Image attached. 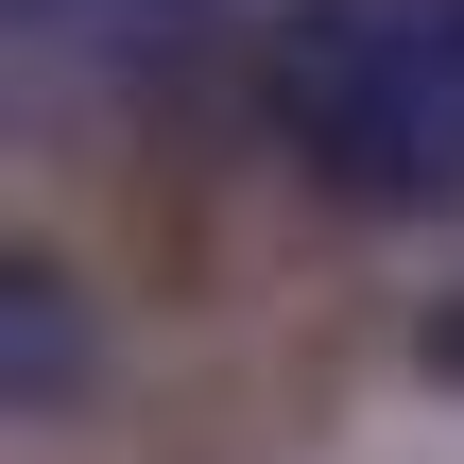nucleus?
<instances>
[{
  "label": "nucleus",
  "instance_id": "7ed1b4c3",
  "mask_svg": "<svg viewBox=\"0 0 464 464\" xmlns=\"http://www.w3.org/2000/svg\"><path fill=\"white\" fill-rule=\"evenodd\" d=\"M0 379H17V413H69V396L103 379V327H86V293H69L52 241L0 258Z\"/></svg>",
  "mask_w": 464,
  "mask_h": 464
},
{
  "label": "nucleus",
  "instance_id": "f257e3e1",
  "mask_svg": "<svg viewBox=\"0 0 464 464\" xmlns=\"http://www.w3.org/2000/svg\"><path fill=\"white\" fill-rule=\"evenodd\" d=\"M241 86L310 189L464 224V0H276Z\"/></svg>",
  "mask_w": 464,
  "mask_h": 464
},
{
  "label": "nucleus",
  "instance_id": "f03ea898",
  "mask_svg": "<svg viewBox=\"0 0 464 464\" xmlns=\"http://www.w3.org/2000/svg\"><path fill=\"white\" fill-rule=\"evenodd\" d=\"M224 69V0H0L17 121H138Z\"/></svg>",
  "mask_w": 464,
  "mask_h": 464
},
{
  "label": "nucleus",
  "instance_id": "20e7f679",
  "mask_svg": "<svg viewBox=\"0 0 464 464\" xmlns=\"http://www.w3.org/2000/svg\"><path fill=\"white\" fill-rule=\"evenodd\" d=\"M430 379H448V396H464V293H448V310H430Z\"/></svg>",
  "mask_w": 464,
  "mask_h": 464
}]
</instances>
